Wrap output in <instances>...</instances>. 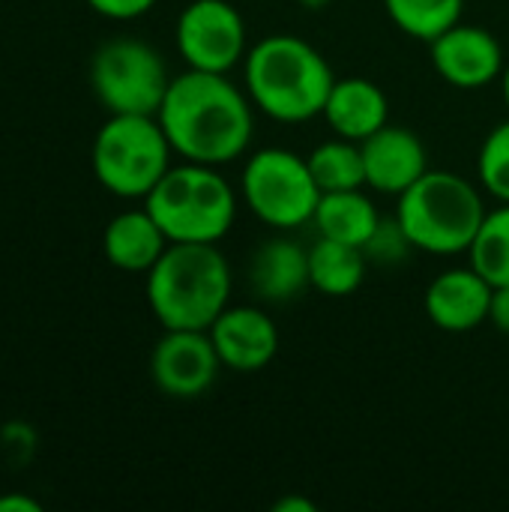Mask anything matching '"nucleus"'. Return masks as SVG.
Returning <instances> with one entry per match:
<instances>
[{
  "label": "nucleus",
  "instance_id": "obj_14",
  "mask_svg": "<svg viewBox=\"0 0 509 512\" xmlns=\"http://www.w3.org/2000/svg\"><path fill=\"white\" fill-rule=\"evenodd\" d=\"M492 291L495 285L468 264V267L444 270L441 276H435L426 288L423 306H426L429 321L438 330L471 333L483 321H489Z\"/></svg>",
  "mask_w": 509,
  "mask_h": 512
},
{
  "label": "nucleus",
  "instance_id": "obj_17",
  "mask_svg": "<svg viewBox=\"0 0 509 512\" xmlns=\"http://www.w3.org/2000/svg\"><path fill=\"white\" fill-rule=\"evenodd\" d=\"M171 246L159 222L150 216L147 207L141 210H123L117 213L102 234V252L111 267L123 273H150V267L162 258V252Z\"/></svg>",
  "mask_w": 509,
  "mask_h": 512
},
{
  "label": "nucleus",
  "instance_id": "obj_6",
  "mask_svg": "<svg viewBox=\"0 0 509 512\" xmlns=\"http://www.w3.org/2000/svg\"><path fill=\"white\" fill-rule=\"evenodd\" d=\"M174 147L156 114H111L96 138L90 165L117 198H147L171 168Z\"/></svg>",
  "mask_w": 509,
  "mask_h": 512
},
{
  "label": "nucleus",
  "instance_id": "obj_5",
  "mask_svg": "<svg viewBox=\"0 0 509 512\" xmlns=\"http://www.w3.org/2000/svg\"><path fill=\"white\" fill-rule=\"evenodd\" d=\"M171 243H219L237 219V195L216 165H171L144 198Z\"/></svg>",
  "mask_w": 509,
  "mask_h": 512
},
{
  "label": "nucleus",
  "instance_id": "obj_15",
  "mask_svg": "<svg viewBox=\"0 0 509 512\" xmlns=\"http://www.w3.org/2000/svg\"><path fill=\"white\" fill-rule=\"evenodd\" d=\"M321 117L339 138L366 141L369 135L390 123V99L369 78H336Z\"/></svg>",
  "mask_w": 509,
  "mask_h": 512
},
{
  "label": "nucleus",
  "instance_id": "obj_31",
  "mask_svg": "<svg viewBox=\"0 0 509 512\" xmlns=\"http://www.w3.org/2000/svg\"><path fill=\"white\" fill-rule=\"evenodd\" d=\"M501 90H504V99H507V108H509V60H507V66H504V75H501Z\"/></svg>",
  "mask_w": 509,
  "mask_h": 512
},
{
  "label": "nucleus",
  "instance_id": "obj_8",
  "mask_svg": "<svg viewBox=\"0 0 509 512\" xmlns=\"http://www.w3.org/2000/svg\"><path fill=\"white\" fill-rule=\"evenodd\" d=\"M90 84L108 114H156L171 75L153 45L117 36L96 48L90 60Z\"/></svg>",
  "mask_w": 509,
  "mask_h": 512
},
{
  "label": "nucleus",
  "instance_id": "obj_4",
  "mask_svg": "<svg viewBox=\"0 0 509 512\" xmlns=\"http://www.w3.org/2000/svg\"><path fill=\"white\" fill-rule=\"evenodd\" d=\"M486 213L483 192L471 180L432 168L396 204V222L411 246L441 258L468 252Z\"/></svg>",
  "mask_w": 509,
  "mask_h": 512
},
{
  "label": "nucleus",
  "instance_id": "obj_10",
  "mask_svg": "<svg viewBox=\"0 0 509 512\" xmlns=\"http://www.w3.org/2000/svg\"><path fill=\"white\" fill-rule=\"evenodd\" d=\"M222 369L207 330H165L150 354V378L171 399L204 396Z\"/></svg>",
  "mask_w": 509,
  "mask_h": 512
},
{
  "label": "nucleus",
  "instance_id": "obj_22",
  "mask_svg": "<svg viewBox=\"0 0 509 512\" xmlns=\"http://www.w3.org/2000/svg\"><path fill=\"white\" fill-rule=\"evenodd\" d=\"M468 258L471 267L492 285H509V204L486 213Z\"/></svg>",
  "mask_w": 509,
  "mask_h": 512
},
{
  "label": "nucleus",
  "instance_id": "obj_11",
  "mask_svg": "<svg viewBox=\"0 0 509 512\" xmlns=\"http://www.w3.org/2000/svg\"><path fill=\"white\" fill-rule=\"evenodd\" d=\"M432 48V66L435 72L459 90H480L489 87L504 75L507 57L495 33L477 24H453L447 33H441Z\"/></svg>",
  "mask_w": 509,
  "mask_h": 512
},
{
  "label": "nucleus",
  "instance_id": "obj_3",
  "mask_svg": "<svg viewBox=\"0 0 509 512\" xmlns=\"http://www.w3.org/2000/svg\"><path fill=\"white\" fill-rule=\"evenodd\" d=\"M231 285L219 243H171L147 273V306L162 330H210L231 303Z\"/></svg>",
  "mask_w": 509,
  "mask_h": 512
},
{
  "label": "nucleus",
  "instance_id": "obj_26",
  "mask_svg": "<svg viewBox=\"0 0 509 512\" xmlns=\"http://www.w3.org/2000/svg\"><path fill=\"white\" fill-rule=\"evenodd\" d=\"M0 447L9 453L12 462H27L36 450V435L24 423H9L0 435Z\"/></svg>",
  "mask_w": 509,
  "mask_h": 512
},
{
  "label": "nucleus",
  "instance_id": "obj_27",
  "mask_svg": "<svg viewBox=\"0 0 509 512\" xmlns=\"http://www.w3.org/2000/svg\"><path fill=\"white\" fill-rule=\"evenodd\" d=\"M489 324L509 336V285H495L492 306H489Z\"/></svg>",
  "mask_w": 509,
  "mask_h": 512
},
{
  "label": "nucleus",
  "instance_id": "obj_28",
  "mask_svg": "<svg viewBox=\"0 0 509 512\" xmlns=\"http://www.w3.org/2000/svg\"><path fill=\"white\" fill-rule=\"evenodd\" d=\"M0 512H42V504L36 498L6 492V495H0Z\"/></svg>",
  "mask_w": 509,
  "mask_h": 512
},
{
  "label": "nucleus",
  "instance_id": "obj_20",
  "mask_svg": "<svg viewBox=\"0 0 509 512\" xmlns=\"http://www.w3.org/2000/svg\"><path fill=\"white\" fill-rule=\"evenodd\" d=\"M309 171L321 192H342V189H363L366 186V165L360 141L330 138L318 144L309 156Z\"/></svg>",
  "mask_w": 509,
  "mask_h": 512
},
{
  "label": "nucleus",
  "instance_id": "obj_29",
  "mask_svg": "<svg viewBox=\"0 0 509 512\" xmlns=\"http://www.w3.org/2000/svg\"><path fill=\"white\" fill-rule=\"evenodd\" d=\"M273 512H318V507L306 498H282L273 504Z\"/></svg>",
  "mask_w": 509,
  "mask_h": 512
},
{
  "label": "nucleus",
  "instance_id": "obj_16",
  "mask_svg": "<svg viewBox=\"0 0 509 512\" xmlns=\"http://www.w3.org/2000/svg\"><path fill=\"white\" fill-rule=\"evenodd\" d=\"M249 285L267 303L297 300L309 285V249L291 237L264 240L249 261Z\"/></svg>",
  "mask_w": 509,
  "mask_h": 512
},
{
  "label": "nucleus",
  "instance_id": "obj_9",
  "mask_svg": "<svg viewBox=\"0 0 509 512\" xmlns=\"http://www.w3.org/2000/svg\"><path fill=\"white\" fill-rule=\"evenodd\" d=\"M177 51L189 69L228 75L246 60L249 39L240 9L228 0H192L177 18Z\"/></svg>",
  "mask_w": 509,
  "mask_h": 512
},
{
  "label": "nucleus",
  "instance_id": "obj_1",
  "mask_svg": "<svg viewBox=\"0 0 509 512\" xmlns=\"http://www.w3.org/2000/svg\"><path fill=\"white\" fill-rule=\"evenodd\" d=\"M252 111L249 93L228 75L186 69L171 78L156 117L180 159L219 168L249 150L255 135Z\"/></svg>",
  "mask_w": 509,
  "mask_h": 512
},
{
  "label": "nucleus",
  "instance_id": "obj_19",
  "mask_svg": "<svg viewBox=\"0 0 509 512\" xmlns=\"http://www.w3.org/2000/svg\"><path fill=\"white\" fill-rule=\"evenodd\" d=\"M366 279V252L351 243L318 237L309 249V285L324 297H348Z\"/></svg>",
  "mask_w": 509,
  "mask_h": 512
},
{
  "label": "nucleus",
  "instance_id": "obj_18",
  "mask_svg": "<svg viewBox=\"0 0 509 512\" xmlns=\"http://www.w3.org/2000/svg\"><path fill=\"white\" fill-rule=\"evenodd\" d=\"M312 222L321 237L363 249L378 231L381 213L363 189H342V192H321Z\"/></svg>",
  "mask_w": 509,
  "mask_h": 512
},
{
  "label": "nucleus",
  "instance_id": "obj_30",
  "mask_svg": "<svg viewBox=\"0 0 509 512\" xmlns=\"http://www.w3.org/2000/svg\"><path fill=\"white\" fill-rule=\"evenodd\" d=\"M297 3H300L303 9H309V12H321V9H327L333 0H297Z\"/></svg>",
  "mask_w": 509,
  "mask_h": 512
},
{
  "label": "nucleus",
  "instance_id": "obj_23",
  "mask_svg": "<svg viewBox=\"0 0 509 512\" xmlns=\"http://www.w3.org/2000/svg\"><path fill=\"white\" fill-rule=\"evenodd\" d=\"M477 177L486 195L509 204V120L498 123L477 156Z\"/></svg>",
  "mask_w": 509,
  "mask_h": 512
},
{
  "label": "nucleus",
  "instance_id": "obj_7",
  "mask_svg": "<svg viewBox=\"0 0 509 512\" xmlns=\"http://www.w3.org/2000/svg\"><path fill=\"white\" fill-rule=\"evenodd\" d=\"M243 201L273 231H291L312 222L321 189L306 156L285 147H264L246 159Z\"/></svg>",
  "mask_w": 509,
  "mask_h": 512
},
{
  "label": "nucleus",
  "instance_id": "obj_2",
  "mask_svg": "<svg viewBox=\"0 0 509 512\" xmlns=\"http://www.w3.org/2000/svg\"><path fill=\"white\" fill-rule=\"evenodd\" d=\"M336 75L327 57L294 33L258 39L243 60V90L276 123H306L324 114Z\"/></svg>",
  "mask_w": 509,
  "mask_h": 512
},
{
  "label": "nucleus",
  "instance_id": "obj_21",
  "mask_svg": "<svg viewBox=\"0 0 509 512\" xmlns=\"http://www.w3.org/2000/svg\"><path fill=\"white\" fill-rule=\"evenodd\" d=\"M390 21L420 42H435L462 21L465 0H384Z\"/></svg>",
  "mask_w": 509,
  "mask_h": 512
},
{
  "label": "nucleus",
  "instance_id": "obj_13",
  "mask_svg": "<svg viewBox=\"0 0 509 512\" xmlns=\"http://www.w3.org/2000/svg\"><path fill=\"white\" fill-rule=\"evenodd\" d=\"M360 147L366 165V186H372L375 192L399 198L429 171L423 141L405 126L387 123L375 135L360 141Z\"/></svg>",
  "mask_w": 509,
  "mask_h": 512
},
{
  "label": "nucleus",
  "instance_id": "obj_25",
  "mask_svg": "<svg viewBox=\"0 0 509 512\" xmlns=\"http://www.w3.org/2000/svg\"><path fill=\"white\" fill-rule=\"evenodd\" d=\"M93 12H99L102 18L111 21H132L147 15L159 0H87Z\"/></svg>",
  "mask_w": 509,
  "mask_h": 512
},
{
  "label": "nucleus",
  "instance_id": "obj_24",
  "mask_svg": "<svg viewBox=\"0 0 509 512\" xmlns=\"http://www.w3.org/2000/svg\"><path fill=\"white\" fill-rule=\"evenodd\" d=\"M408 249H414L411 246V240L405 237V231L399 228V222L393 219V222H384L381 219V225H378V231L372 234V240L363 246V252H366V258H375V261H387V264H393V261H402L405 255H408Z\"/></svg>",
  "mask_w": 509,
  "mask_h": 512
},
{
  "label": "nucleus",
  "instance_id": "obj_12",
  "mask_svg": "<svg viewBox=\"0 0 509 512\" xmlns=\"http://www.w3.org/2000/svg\"><path fill=\"white\" fill-rule=\"evenodd\" d=\"M207 333L222 360V369L231 372H261L279 354V330L273 318L258 306H228Z\"/></svg>",
  "mask_w": 509,
  "mask_h": 512
}]
</instances>
